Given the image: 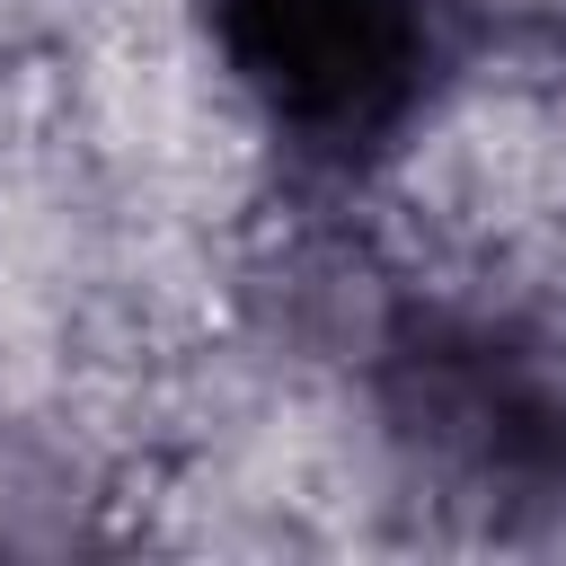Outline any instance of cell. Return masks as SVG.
<instances>
[{"label": "cell", "instance_id": "obj_1", "mask_svg": "<svg viewBox=\"0 0 566 566\" xmlns=\"http://www.w3.org/2000/svg\"><path fill=\"white\" fill-rule=\"evenodd\" d=\"M230 71L301 142H371L424 88V0H221Z\"/></svg>", "mask_w": 566, "mask_h": 566}]
</instances>
